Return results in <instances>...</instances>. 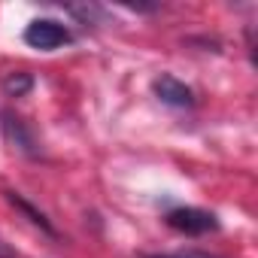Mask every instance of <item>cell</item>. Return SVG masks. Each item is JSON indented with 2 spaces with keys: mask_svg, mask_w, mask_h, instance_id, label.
<instances>
[{
  "mask_svg": "<svg viewBox=\"0 0 258 258\" xmlns=\"http://www.w3.org/2000/svg\"><path fill=\"white\" fill-rule=\"evenodd\" d=\"M164 222L179 231V234H188V237H201V234H210V231H219V216L210 213V210H201V207H176L164 216Z\"/></svg>",
  "mask_w": 258,
  "mask_h": 258,
  "instance_id": "obj_1",
  "label": "cell"
},
{
  "mask_svg": "<svg viewBox=\"0 0 258 258\" xmlns=\"http://www.w3.org/2000/svg\"><path fill=\"white\" fill-rule=\"evenodd\" d=\"M73 40V34L67 31V25L55 22V19H34L28 28H25V43L31 49H40V52H52V49H61Z\"/></svg>",
  "mask_w": 258,
  "mask_h": 258,
  "instance_id": "obj_2",
  "label": "cell"
},
{
  "mask_svg": "<svg viewBox=\"0 0 258 258\" xmlns=\"http://www.w3.org/2000/svg\"><path fill=\"white\" fill-rule=\"evenodd\" d=\"M0 131H4L7 143L25 155H37V137L28 127V121L22 115H16L13 109H0Z\"/></svg>",
  "mask_w": 258,
  "mask_h": 258,
  "instance_id": "obj_3",
  "label": "cell"
},
{
  "mask_svg": "<svg viewBox=\"0 0 258 258\" xmlns=\"http://www.w3.org/2000/svg\"><path fill=\"white\" fill-rule=\"evenodd\" d=\"M152 91H155L158 100L167 103V106H179V109H185V106L195 103V91H191L185 82H179L176 76H170V73H161V76L152 82Z\"/></svg>",
  "mask_w": 258,
  "mask_h": 258,
  "instance_id": "obj_4",
  "label": "cell"
},
{
  "mask_svg": "<svg viewBox=\"0 0 258 258\" xmlns=\"http://www.w3.org/2000/svg\"><path fill=\"white\" fill-rule=\"evenodd\" d=\"M7 201H10V204H13L16 210H22V213H25V216H28V219H31V222L37 225V228H43V231H46L49 237H55V228H52V222H49V219H46V216H43V213H40L37 207H31V204H28V201H25V198H22L19 191H7Z\"/></svg>",
  "mask_w": 258,
  "mask_h": 258,
  "instance_id": "obj_5",
  "label": "cell"
},
{
  "mask_svg": "<svg viewBox=\"0 0 258 258\" xmlns=\"http://www.w3.org/2000/svg\"><path fill=\"white\" fill-rule=\"evenodd\" d=\"M34 88V76L31 73H7L4 76V91L10 94V97H25L28 91Z\"/></svg>",
  "mask_w": 258,
  "mask_h": 258,
  "instance_id": "obj_6",
  "label": "cell"
},
{
  "mask_svg": "<svg viewBox=\"0 0 258 258\" xmlns=\"http://www.w3.org/2000/svg\"><path fill=\"white\" fill-rule=\"evenodd\" d=\"M143 258H216L210 252H176V255H143Z\"/></svg>",
  "mask_w": 258,
  "mask_h": 258,
  "instance_id": "obj_7",
  "label": "cell"
},
{
  "mask_svg": "<svg viewBox=\"0 0 258 258\" xmlns=\"http://www.w3.org/2000/svg\"><path fill=\"white\" fill-rule=\"evenodd\" d=\"M0 258H16V252H13V249L4 243V240H0Z\"/></svg>",
  "mask_w": 258,
  "mask_h": 258,
  "instance_id": "obj_8",
  "label": "cell"
}]
</instances>
